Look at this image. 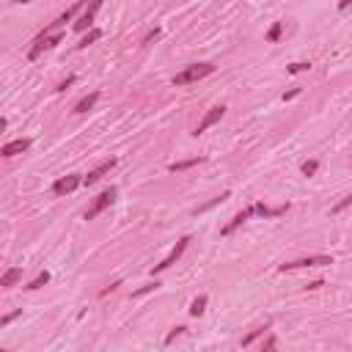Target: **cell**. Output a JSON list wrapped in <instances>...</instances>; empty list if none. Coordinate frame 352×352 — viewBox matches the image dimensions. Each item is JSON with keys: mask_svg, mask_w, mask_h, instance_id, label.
<instances>
[{"mask_svg": "<svg viewBox=\"0 0 352 352\" xmlns=\"http://www.w3.org/2000/svg\"><path fill=\"white\" fill-rule=\"evenodd\" d=\"M330 264L333 256H303V259L278 264V273H292V270H306V267H330Z\"/></svg>", "mask_w": 352, "mask_h": 352, "instance_id": "3957f363", "label": "cell"}, {"mask_svg": "<svg viewBox=\"0 0 352 352\" xmlns=\"http://www.w3.org/2000/svg\"><path fill=\"white\" fill-rule=\"evenodd\" d=\"M281 33H284V22H275V25L267 31V42H278Z\"/></svg>", "mask_w": 352, "mask_h": 352, "instance_id": "d6986e66", "label": "cell"}, {"mask_svg": "<svg viewBox=\"0 0 352 352\" xmlns=\"http://www.w3.org/2000/svg\"><path fill=\"white\" fill-rule=\"evenodd\" d=\"M17 316H22V311H14V314H6L3 319H0V327H6V325H11V322L17 319Z\"/></svg>", "mask_w": 352, "mask_h": 352, "instance_id": "d4e9b609", "label": "cell"}, {"mask_svg": "<svg viewBox=\"0 0 352 352\" xmlns=\"http://www.w3.org/2000/svg\"><path fill=\"white\" fill-rule=\"evenodd\" d=\"M187 245H190V237H182L179 242L173 245V250H171V253H168L160 264H154V267H151V273H165L168 267H173V264L179 261V256L185 253V248H187Z\"/></svg>", "mask_w": 352, "mask_h": 352, "instance_id": "5b68a950", "label": "cell"}, {"mask_svg": "<svg viewBox=\"0 0 352 352\" xmlns=\"http://www.w3.org/2000/svg\"><path fill=\"white\" fill-rule=\"evenodd\" d=\"M99 39H102V31H97V28H94V31H88V36H83V39H80L77 44H74V50H85L88 44L99 42Z\"/></svg>", "mask_w": 352, "mask_h": 352, "instance_id": "2e32d148", "label": "cell"}, {"mask_svg": "<svg viewBox=\"0 0 352 352\" xmlns=\"http://www.w3.org/2000/svg\"><path fill=\"white\" fill-rule=\"evenodd\" d=\"M47 284H50V273H47V270H42V273H39L33 281H28L25 289H28V292H33V289H42V286H47Z\"/></svg>", "mask_w": 352, "mask_h": 352, "instance_id": "9a60e30c", "label": "cell"}, {"mask_svg": "<svg viewBox=\"0 0 352 352\" xmlns=\"http://www.w3.org/2000/svg\"><path fill=\"white\" fill-rule=\"evenodd\" d=\"M349 6H352V0H338V9H341V11L349 9Z\"/></svg>", "mask_w": 352, "mask_h": 352, "instance_id": "4dcf8cb0", "label": "cell"}, {"mask_svg": "<svg viewBox=\"0 0 352 352\" xmlns=\"http://www.w3.org/2000/svg\"><path fill=\"white\" fill-rule=\"evenodd\" d=\"M116 196H119V190H116V187H108V190H102L91 204H88V209H85V220H94L97 215H102L105 209H108L110 204L116 201Z\"/></svg>", "mask_w": 352, "mask_h": 352, "instance_id": "277c9868", "label": "cell"}, {"mask_svg": "<svg viewBox=\"0 0 352 352\" xmlns=\"http://www.w3.org/2000/svg\"><path fill=\"white\" fill-rule=\"evenodd\" d=\"M72 83H74V77H66V80H63V83H61V85L55 88V91H66V88L72 85Z\"/></svg>", "mask_w": 352, "mask_h": 352, "instance_id": "f1b7e54d", "label": "cell"}, {"mask_svg": "<svg viewBox=\"0 0 352 352\" xmlns=\"http://www.w3.org/2000/svg\"><path fill=\"white\" fill-rule=\"evenodd\" d=\"M80 185H83V176H80V173H69V176H61V179L52 185V193H55V196H69V193H74Z\"/></svg>", "mask_w": 352, "mask_h": 352, "instance_id": "8992f818", "label": "cell"}, {"mask_svg": "<svg viewBox=\"0 0 352 352\" xmlns=\"http://www.w3.org/2000/svg\"><path fill=\"white\" fill-rule=\"evenodd\" d=\"M264 349H275V338H273V336H270L267 341H264Z\"/></svg>", "mask_w": 352, "mask_h": 352, "instance_id": "f546056e", "label": "cell"}, {"mask_svg": "<svg viewBox=\"0 0 352 352\" xmlns=\"http://www.w3.org/2000/svg\"><path fill=\"white\" fill-rule=\"evenodd\" d=\"M347 207H352V193H349L347 198H341V201H338L336 207H333V212H344V209H347Z\"/></svg>", "mask_w": 352, "mask_h": 352, "instance_id": "cb8c5ba5", "label": "cell"}, {"mask_svg": "<svg viewBox=\"0 0 352 352\" xmlns=\"http://www.w3.org/2000/svg\"><path fill=\"white\" fill-rule=\"evenodd\" d=\"M215 72V63H190L185 66L179 74H173V85H190V83H198V80L209 77Z\"/></svg>", "mask_w": 352, "mask_h": 352, "instance_id": "6da1fadb", "label": "cell"}, {"mask_svg": "<svg viewBox=\"0 0 352 352\" xmlns=\"http://www.w3.org/2000/svg\"><path fill=\"white\" fill-rule=\"evenodd\" d=\"M201 162H207L204 157H193V160H182V162H171L168 165V171H173V173H179V171H187V168H196V165H201Z\"/></svg>", "mask_w": 352, "mask_h": 352, "instance_id": "5bb4252c", "label": "cell"}, {"mask_svg": "<svg viewBox=\"0 0 352 352\" xmlns=\"http://www.w3.org/2000/svg\"><path fill=\"white\" fill-rule=\"evenodd\" d=\"M157 286H160V284H157V281H154V284H149V286H143V289H138V292H135V295H132V297H140V295H149V292H154V289H157Z\"/></svg>", "mask_w": 352, "mask_h": 352, "instance_id": "484cf974", "label": "cell"}, {"mask_svg": "<svg viewBox=\"0 0 352 352\" xmlns=\"http://www.w3.org/2000/svg\"><path fill=\"white\" fill-rule=\"evenodd\" d=\"M289 74H300V72H308L311 69V63H306V61H297V63H289Z\"/></svg>", "mask_w": 352, "mask_h": 352, "instance_id": "ffe728a7", "label": "cell"}, {"mask_svg": "<svg viewBox=\"0 0 352 352\" xmlns=\"http://www.w3.org/2000/svg\"><path fill=\"white\" fill-rule=\"evenodd\" d=\"M110 168H116V157H110V160H105L102 165H97V168H94V171L88 173V176H83V185H85V187H94V185H97V182L102 179L105 173H110Z\"/></svg>", "mask_w": 352, "mask_h": 352, "instance_id": "9c48e42d", "label": "cell"}, {"mask_svg": "<svg viewBox=\"0 0 352 352\" xmlns=\"http://www.w3.org/2000/svg\"><path fill=\"white\" fill-rule=\"evenodd\" d=\"M160 39V28H154L151 33H146V39H143V44H151V42H157Z\"/></svg>", "mask_w": 352, "mask_h": 352, "instance_id": "4316f807", "label": "cell"}, {"mask_svg": "<svg viewBox=\"0 0 352 352\" xmlns=\"http://www.w3.org/2000/svg\"><path fill=\"white\" fill-rule=\"evenodd\" d=\"M185 333H187V327H182V325H179V327H173V330L165 336V344H173L176 338H179V336H185Z\"/></svg>", "mask_w": 352, "mask_h": 352, "instance_id": "44dd1931", "label": "cell"}, {"mask_svg": "<svg viewBox=\"0 0 352 352\" xmlns=\"http://www.w3.org/2000/svg\"><path fill=\"white\" fill-rule=\"evenodd\" d=\"M253 215H256V209H253V204H250L248 209H242L239 215H234V220L228 223V226H223V228H220V234H223V237H228V234H231V231H237V228L242 226L245 220H250V218H253Z\"/></svg>", "mask_w": 352, "mask_h": 352, "instance_id": "8fae6325", "label": "cell"}, {"mask_svg": "<svg viewBox=\"0 0 352 352\" xmlns=\"http://www.w3.org/2000/svg\"><path fill=\"white\" fill-rule=\"evenodd\" d=\"M316 168H319V162H316V160L303 162V173H306V176H314V173H316Z\"/></svg>", "mask_w": 352, "mask_h": 352, "instance_id": "603a6c76", "label": "cell"}, {"mask_svg": "<svg viewBox=\"0 0 352 352\" xmlns=\"http://www.w3.org/2000/svg\"><path fill=\"white\" fill-rule=\"evenodd\" d=\"M99 6H102V0H91V3H88V9L77 17V22L72 25L74 31H77V33H83V31H88V28H91V22H94V17H97Z\"/></svg>", "mask_w": 352, "mask_h": 352, "instance_id": "52a82bcc", "label": "cell"}, {"mask_svg": "<svg viewBox=\"0 0 352 352\" xmlns=\"http://www.w3.org/2000/svg\"><path fill=\"white\" fill-rule=\"evenodd\" d=\"M207 311V295H198L196 300L190 303V316H201Z\"/></svg>", "mask_w": 352, "mask_h": 352, "instance_id": "e0dca14e", "label": "cell"}, {"mask_svg": "<svg viewBox=\"0 0 352 352\" xmlns=\"http://www.w3.org/2000/svg\"><path fill=\"white\" fill-rule=\"evenodd\" d=\"M267 327H270V325H264V327H256V330H250V333H248V336H245V338H242V347H250V344H253V341H256V338H259V336H261V333H264V330H267Z\"/></svg>", "mask_w": 352, "mask_h": 352, "instance_id": "ac0fdd59", "label": "cell"}, {"mask_svg": "<svg viewBox=\"0 0 352 352\" xmlns=\"http://www.w3.org/2000/svg\"><path fill=\"white\" fill-rule=\"evenodd\" d=\"M97 99H99V91H91L88 97H83L77 105H74V113H88V110L97 105Z\"/></svg>", "mask_w": 352, "mask_h": 352, "instance_id": "4fadbf2b", "label": "cell"}, {"mask_svg": "<svg viewBox=\"0 0 352 352\" xmlns=\"http://www.w3.org/2000/svg\"><path fill=\"white\" fill-rule=\"evenodd\" d=\"M228 196H231V193H220V196H218V198H212V201H209V204H207V207H198V209H196V212H207V209H212V207H215V204H220V201H226V198H228Z\"/></svg>", "mask_w": 352, "mask_h": 352, "instance_id": "7402d4cb", "label": "cell"}, {"mask_svg": "<svg viewBox=\"0 0 352 352\" xmlns=\"http://www.w3.org/2000/svg\"><path fill=\"white\" fill-rule=\"evenodd\" d=\"M17 281H22V267H11V270H6L3 278H0V286H3V289H11V286H14Z\"/></svg>", "mask_w": 352, "mask_h": 352, "instance_id": "7c38bea8", "label": "cell"}, {"mask_svg": "<svg viewBox=\"0 0 352 352\" xmlns=\"http://www.w3.org/2000/svg\"><path fill=\"white\" fill-rule=\"evenodd\" d=\"M223 116H226V108H223V105H215V108H212V110H209V113L201 119V124L196 127V132H193V135H201V132H207L209 127H215V124H218V121L223 119Z\"/></svg>", "mask_w": 352, "mask_h": 352, "instance_id": "ba28073f", "label": "cell"}, {"mask_svg": "<svg viewBox=\"0 0 352 352\" xmlns=\"http://www.w3.org/2000/svg\"><path fill=\"white\" fill-rule=\"evenodd\" d=\"M297 94H300V88H292V91H286V94H284V102H289V99H295Z\"/></svg>", "mask_w": 352, "mask_h": 352, "instance_id": "83f0119b", "label": "cell"}, {"mask_svg": "<svg viewBox=\"0 0 352 352\" xmlns=\"http://www.w3.org/2000/svg\"><path fill=\"white\" fill-rule=\"evenodd\" d=\"M31 143L33 140L31 138H17V140H9V143L0 149V154L3 157H17V154H22V151H28L31 149Z\"/></svg>", "mask_w": 352, "mask_h": 352, "instance_id": "30bf717a", "label": "cell"}, {"mask_svg": "<svg viewBox=\"0 0 352 352\" xmlns=\"http://www.w3.org/2000/svg\"><path fill=\"white\" fill-rule=\"evenodd\" d=\"M11 3H31V0H11Z\"/></svg>", "mask_w": 352, "mask_h": 352, "instance_id": "1f68e13d", "label": "cell"}, {"mask_svg": "<svg viewBox=\"0 0 352 352\" xmlns=\"http://www.w3.org/2000/svg\"><path fill=\"white\" fill-rule=\"evenodd\" d=\"M63 42V33L61 31H52V33H47V31H42L36 39H33V47L28 50V61H36L42 52H47V50H52L55 44H61Z\"/></svg>", "mask_w": 352, "mask_h": 352, "instance_id": "7a4b0ae2", "label": "cell"}]
</instances>
